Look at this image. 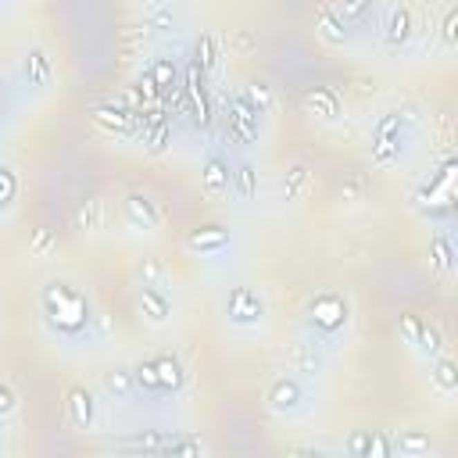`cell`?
Here are the masks:
<instances>
[{"label":"cell","mask_w":458,"mask_h":458,"mask_svg":"<svg viewBox=\"0 0 458 458\" xmlns=\"http://www.w3.org/2000/svg\"><path fill=\"white\" fill-rule=\"evenodd\" d=\"M47 304H51V311H57L54 319L65 326V329H75V326L86 322V301H82L75 290H68L65 283H51Z\"/></svg>","instance_id":"1"},{"label":"cell","mask_w":458,"mask_h":458,"mask_svg":"<svg viewBox=\"0 0 458 458\" xmlns=\"http://www.w3.org/2000/svg\"><path fill=\"white\" fill-rule=\"evenodd\" d=\"M398 133H401V115H387L376 126V136H372V161L390 165L398 158Z\"/></svg>","instance_id":"2"},{"label":"cell","mask_w":458,"mask_h":458,"mask_svg":"<svg viewBox=\"0 0 458 458\" xmlns=\"http://www.w3.org/2000/svg\"><path fill=\"white\" fill-rule=\"evenodd\" d=\"M229 136H240L244 143L258 136V108L247 97H237L233 108H229Z\"/></svg>","instance_id":"3"},{"label":"cell","mask_w":458,"mask_h":458,"mask_svg":"<svg viewBox=\"0 0 458 458\" xmlns=\"http://www.w3.org/2000/svg\"><path fill=\"white\" fill-rule=\"evenodd\" d=\"M311 319H315L319 326H326V329H337L344 319H347V308H344V301L340 297H319L315 304H311Z\"/></svg>","instance_id":"4"},{"label":"cell","mask_w":458,"mask_h":458,"mask_svg":"<svg viewBox=\"0 0 458 458\" xmlns=\"http://www.w3.org/2000/svg\"><path fill=\"white\" fill-rule=\"evenodd\" d=\"M126 215H129V222H133V226H143V229H154V226L161 222V215H158L154 201L140 197V194L126 197Z\"/></svg>","instance_id":"5"},{"label":"cell","mask_w":458,"mask_h":458,"mask_svg":"<svg viewBox=\"0 0 458 458\" xmlns=\"http://www.w3.org/2000/svg\"><path fill=\"white\" fill-rule=\"evenodd\" d=\"M229 315L237 322H255L262 315V304L251 290H233V297H229Z\"/></svg>","instance_id":"6"},{"label":"cell","mask_w":458,"mask_h":458,"mask_svg":"<svg viewBox=\"0 0 458 458\" xmlns=\"http://www.w3.org/2000/svg\"><path fill=\"white\" fill-rule=\"evenodd\" d=\"M201 179H204V190H208V194H215V197L229 190V169L222 165V158H208Z\"/></svg>","instance_id":"7"},{"label":"cell","mask_w":458,"mask_h":458,"mask_svg":"<svg viewBox=\"0 0 458 458\" xmlns=\"http://www.w3.org/2000/svg\"><path fill=\"white\" fill-rule=\"evenodd\" d=\"M408 36H412V15L405 8H394L390 18H387V44L390 47H401Z\"/></svg>","instance_id":"8"},{"label":"cell","mask_w":458,"mask_h":458,"mask_svg":"<svg viewBox=\"0 0 458 458\" xmlns=\"http://www.w3.org/2000/svg\"><path fill=\"white\" fill-rule=\"evenodd\" d=\"M304 104L315 115H322V118H337L340 115V100H337V93H333V90H308L304 93Z\"/></svg>","instance_id":"9"},{"label":"cell","mask_w":458,"mask_h":458,"mask_svg":"<svg viewBox=\"0 0 458 458\" xmlns=\"http://www.w3.org/2000/svg\"><path fill=\"white\" fill-rule=\"evenodd\" d=\"M68 412H72V423L86 430V426L93 423V398H90L86 390L75 387V390L68 394Z\"/></svg>","instance_id":"10"},{"label":"cell","mask_w":458,"mask_h":458,"mask_svg":"<svg viewBox=\"0 0 458 458\" xmlns=\"http://www.w3.org/2000/svg\"><path fill=\"white\" fill-rule=\"evenodd\" d=\"M286 365L297 369V372H315L319 369V358H315V351H311L308 344H294V347L286 351Z\"/></svg>","instance_id":"11"},{"label":"cell","mask_w":458,"mask_h":458,"mask_svg":"<svg viewBox=\"0 0 458 458\" xmlns=\"http://www.w3.org/2000/svg\"><path fill=\"white\" fill-rule=\"evenodd\" d=\"M226 240H229V233H226V229H219V226H208L204 233H190V240H186V244H190L194 251H212V247H222Z\"/></svg>","instance_id":"12"},{"label":"cell","mask_w":458,"mask_h":458,"mask_svg":"<svg viewBox=\"0 0 458 458\" xmlns=\"http://www.w3.org/2000/svg\"><path fill=\"white\" fill-rule=\"evenodd\" d=\"M451 179H455V161H448L444 169H441V176H437L426 190H423V197L430 201V197H441V201H451Z\"/></svg>","instance_id":"13"},{"label":"cell","mask_w":458,"mask_h":458,"mask_svg":"<svg viewBox=\"0 0 458 458\" xmlns=\"http://www.w3.org/2000/svg\"><path fill=\"white\" fill-rule=\"evenodd\" d=\"M140 301H143V308H147V315H151L154 322H161L165 315H169V301H165V297L158 294V290H154V286H147V283H143Z\"/></svg>","instance_id":"14"},{"label":"cell","mask_w":458,"mask_h":458,"mask_svg":"<svg viewBox=\"0 0 458 458\" xmlns=\"http://www.w3.org/2000/svg\"><path fill=\"white\" fill-rule=\"evenodd\" d=\"M297 398H301V387H297L294 380H280V383L273 387V405H276V408H294Z\"/></svg>","instance_id":"15"},{"label":"cell","mask_w":458,"mask_h":458,"mask_svg":"<svg viewBox=\"0 0 458 458\" xmlns=\"http://www.w3.org/2000/svg\"><path fill=\"white\" fill-rule=\"evenodd\" d=\"M75 219H79L82 229H97V226L104 222V201H100V197H90L86 204L79 208V215H75Z\"/></svg>","instance_id":"16"},{"label":"cell","mask_w":458,"mask_h":458,"mask_svg":"<svg viewBox=\"0 0 458 458\" xmlns=\"http://www.w3.org/2000/svg\"><path fill=\"white\" fill-rule=\"evenodd\" d=\"M151 82L158 90H172L176 86V65L169 57H161V61H154V68H151Z\"/></svg>","instance_id":"17"},{"label":"cell","mask_w":458,"mask_h":458,"mask_svg":"<svg viewBox=\"0 0 458 458\" xmlns=\"http://www.w3.org/2000/svg\"><path fill=\"white\" fill-rule=\"evenodd\" d=\"M154 369H158L161 387H179L183 383V372H179V362L176 358H154Z\"/></svg>","instance_id":"18"},{"label":"cell","mask_w":458,"mask_h":458,"mask_svg":"<svg viewBox=\"0 0 458 458\" xmlns=\"http://www.w3.org/2000/svg\"><path fill=\"white\" fill-rule=\"evenodd\" d=\"M304 179H308L304 165H290V172H286V179H283V197H286V201H290V197H297V194H301V186H304Z\"/></svg>","instance_id":"19"},{"label":"cell","mask_w":458,"mask_h":458,"mask_svg":"<svg viewBox=\"0 0 458 458\" xmlns=\"http://www.w3.org/2000/svg\"><path fill=\"white\" fill-rule=\"evenodd\" d=\"M197 68H215V39L212 36H201V44H197V61H194Z\"/></svg>","instance_id":"20"},{"label":"cell","mask_w":458,"mask_h":458,"mask_svg":"<svg viewBox=\"0 0 458 458\" xmlns=\"http://www.w3.org/2000/svg\"><path fill=\"white\" fill-rule=\"evenodd\" d=\"M433 262L441 273H451V244L444 237H433Z\"/></svg>","instance_id":"21"},{"label":"cell","mask_w":458,"mask_h":458,"mask_svg":"<svg viewBox=\"0 0 458 458\" xmlns=\"http://www.w3.org/2000/svg\"><path fill=\"white\" fill-rule=\"evenodd\" d=\"M322 36L329 39V44H340V39H344V29H340V22H337V15H333V11H322Z\"/></svg>","instance_id":"22"},{"label":"cell","mask_w":458,"mask_h":458,"mask_svg":"<svg viewBox=\"0 0 458 458\" xmlns=\"http://www.w3.org/2000/svg\"><path fill=\"white\" fill-rule=\"evenodd\" d=\"M165 143H169V122H158V126H151V133H147V147L154 154H161Z\"/></svg>","instance_id":"23"},{"label":"cell","mask_w":458,"mask_h":458,"mask_svg":"<svg viewBox=\"0 0 458 458\" xmlns=\"http://www.w3.org/2000/svg\"><path fill=\"white\" fill-rule=\"evenodd\" d=\"M237 186H240V197H247V201L255 197V169L251 165H240L237 169Z\"/></svg>","instance_id":"24"},{"label":"cell","mask_w":458,"mask_h":458,"mask_svg":"<svg viewBox=\"0 0 458 458\" xmlns=\"http://www.w3.org/2000/svg\"><path fill=\"white\" fill-rule=\"evenodd\" d=\"M415 344H419L426 355H437V351H441V337H437L433 329H423V326H419V333H415Z\"/></svg>","instance_id":"25"},{"label":"cell","mask_w":458,"mask_h":458,"mask_svg":"<svg viewBox=\"0 0 458 458\" xmlns=\"http://www.w3.org/2000/svg\"><path fill=\"white\" fill-rule=\"evenodd\" d=\"M136 380H140L143 387H151V390H161V380H158V369H154V362L140 365V369H136Z\"/></svg>","instance_id":"26"},{"label":"cell","mask_w":458,"mask_h":458,"mask_svg":"<svg viewBox=\"0 0 458 458\" xmlns=\"http://www.w3.org/2000/svg\"><path fill=\"white\" fill-rule=\"evenodd\" d=\"M437 383H441L444 390H455V387H458V376H455V365H451V362H441V365H437Z\"/></svg>","instance_id":"27"},{"label":"cell","mask_w":458,"mask_h":458,"mask_svg":"<svg viewBox=\"0 0 458 458\" xmlns=\"http://www.w3.org/2000/svg\"><path fill=\"white\" fill-rule=\"evenodd\" d=\"M15 190H18V183H15V176H11L8 169H0V204H11V197H15Z\"/></svg>","instance_id":"28"},{"label":"cell","mask_w":458,"mask_h":458,"mask_svg":"<svg viewBox=\"0 0 458 458\" xmlns=\"http://www.w3.org/2000/svg\"><path fill=\"white\" fill-rule=\"evenodd\" d=\"M398 448H401V451H426L430 441H426L423 433H408V437H401V441H398Z\"/></svg>","instance_id":"29"},{"label":"cell","mask_w":458,"mask_h":458,"mask_svg":"<svg viewBox=\"0 0 458 458\" xmlns=\"http://www.w3.org/2000/svg\"><path fill=\"white\" fill-rule=\"evenodd\" d=\"M108 390L118 394V398H126V394H129V376H126V372H115V376H108Z\"/></svg>","instance_id":"30"},{"label":"cell","mask_w":458,"mask_h":458,"mask_svg":"<svg viewBox=\"0 0 458 458\" xmlns=\"http://www.w3.org/2000/svg\"><path fill=\"white\" fill-rule=\"evenodd\" d=\"M29 61H33V82H44V75H47V57L39 54V51H33Z\"/></svg>","instance_id":"31"},{"label":"cell","mask_w":458,"mask_h":458,"mask_svg":"<svg viewBox=\"0 0 458 458\" xmlns=\"http://www.w3.org/2000/svg\"><path fill=\"white\" fill-rule=\"evenodd\" d=\"M140 276H143V283H147V286H154V283L161 280V265H158V262H143Z\"/></svg>","instance_id":"32"},{"label":"cell","mask_w":458,"mask_h":458,"mask_svg":"<svg viewBox=\"0 0 458 458\" xmlns=\"http://www.w3.org/2000/svg\"><path fill=\"white\" fill-rule=\"evenodd\" d=\"M365 8H369V0H344L340 15H347V18H358V15H365Z\"/></svg>","instance_id":"33"},{"label":"cell","mask_w":458,"mask_h":458,"mask_svg":"<svg viewBox=\"0 0 458 458\" xmlns=\"http://www.w3.org/2000/svg\"><path fill=\"white\" fill-rule=\"evenodd\" d=\"M251 104H258V108H265V104H268V90H265V82H255V86H251Z\"/></svg>","instance_id":"34"},{"label":"cell","mask_w":458,"mask_h":458,"mask_svg":"<svg viewBox=\"0 0 458 458\" xmlns=\"http://www.w3.org/2000/svg\"><path fill=\"white\" fill-rule=\"evenodd\" d=\"M365 448H369V458H372V455L380 458V455H387V448H390V444H387V437H372V441H369Z\"/></svg>","instance_id":"35"},{"label":"cell","mask_w":458,"mask_h":458,"mask_svg":"<svg viewBox=\"0 0 458 458\" xmlns=\"http://www.w3.org/2000/svg\"><path fill=\"white\" fill-rule=\"evenodd\" d=\"M444 44L455 47V11H448V18H444Z\"/></svg>","instance_id":"36"},{"label":"cell","mask_w":458,"mask_h":458,"mask_svg":"<svg viewBox=\"0 0 458 458\" xmlns=\"http://www.w3.org/2000/svg\"><path fill=\"white\" fill-rule=\"evenodd\" d=\"M172 22H176L172 11H158V15H154V29H169Z\"/></svg>","instance_id":"37"},{"label":"cell","mask_w":458,"mask_h":458,"mask_svg":"<svg viewBox=\"0 0 458 458\" xmlns=\"http://www.w3.org/2000/svg\"><path fill=\"white\" fill-rule=\"evenodd\" d=\"M11 408H15L11 390H8V387H0V415H4V412H11Z\"/></svg>","instance_id":"38"},{"label":"cell","mask_w":458,"mask_h":458,"mask_svg":"<svg viewBox=\"0 0 458 458\" xmlns=\"http://www.w3.org/2000/svg\"><path fill=\"white\" fill-rule=\"evenodd\" d=\"M36 251H47V247H51V233H44V229H39V233H36Z\"/></svg>","instance_id":"39"},{"label":"cell","mask_w":458,"mask_h":458,"mask_svg":"<svg viewBox=\"0 0 458 458\" xmlns=\"http://www.w3.org/2000/svg\"><path fill=\"white\" fill-rule=\"evenodd\" d=\"M365 444H369L365 437H355V441H351V451H365Z\"/></svg>","instance_id":"40"}]
</instances>
